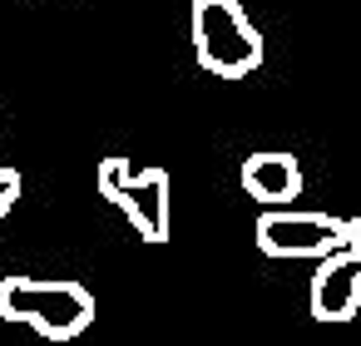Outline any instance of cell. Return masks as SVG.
<instances>
[{
  "mask_svg": "<svg viewBox=\"0 0 361 346\" xmlns=\"http://www.w3.org/2000/svg\"><path fill=\"white\" fill-rule=\"evenodd\" d=\"M0 316L16 326H35L45 341H75L94 326V292L85 282L55 277H6L0 282Z\"/></svg>",
  "mask_w": 361,
  "mask_h": 346,
  "instance_id": "cell-1",
  "label": "cell"
},
{
  "mask_svg": "<svg viewBox=\"0 0 361 346\" xmlns=\"http://www.w3.org/2000/svg\"><path fill=\"white\" fill-rule=\"evenodd\" d=\"M188 35H193L198 65L218 80H247L267 55L262 30L243 11V0H193Z\"/></svg>",
  "mask_w": 361,
  "mask_h": 346,
  "instance_id": "cell-2",
  "label": "cell"
},
{
  "mask_svg": "<svg viewBox=\"0 0 361 346\" xmlns=\"http://www.w3.org/2000/svg\"><path fill=\"white\" fill-rule=\"evenodd\" d=\"M99 198H109L144 242H169L173 233V183L164 168H134L129 159H104L94 168Z\"/></svg>",
  "mask_w": 361,
  "mask_h": 346,
  "instance_id": "cell-3",
  "label": "cell"
},
{
  "mask_svg": "<svg viewBox=\"0 0 361 346\" xmlns=\"http://www.w3.org/2000/svg\"><path fill=\"white\" fill-rule=\"evenodd\" d=\"M356 311H361V218H346L336 247L317 262V277H312V316L341 326Z\"/></svg>",
  "mask_w": 361,
  "mask_h": 346,
  "instance_id": "cell-4",
  "label": "cell"
},
{
  "mask_svg": "<svg viewBox=\"0 0 361 346\" xmlns=\"http://www.w3.org/2000/svg\"><path fill=\"white\" fill-rule=\"evenodd\" d=\"M341 223L346 218H331V213H307V208H267L257 223H252V237L267 257H326L341 237Z\"/></svg>",
  "mask_w": 361,
  "mask_h": 346,
  "instance_id": "cell-5",
  "label": "cell"
},
{
  "mask_svg": "<svg viewBox=\"0 0 361 346\" xmlns=\"http://www.w3.org/2000/svg\"><path fill=\"white\" fill-rule=\"evenodd\" d=\"M238 178H243V193H247L252 203H262V208H287V203H297V193H302V163H297L292 154H282V149H257V154H247Z\"/></svg>",
  "mask_w": 361,
  "mask_h": 346,
  "instance_id": "cell-6",
  "label": "cell"
},
{
  "mask_svg": "<svg viewBox=\"0 0 361 346\" xmlns=\"http://www.w3.org/2000/svg\"><path fill=\"white\" fill-rule=\"evenodd\" d=\"M20 188H25V183H20L16 168H0V218H6V213L20 203Z\"/></svg>",
  "mask_w": 361,
  "mask_h": 346,
  "instance_id": "cell-7",
  "label": "cell"
}]
</instances>
